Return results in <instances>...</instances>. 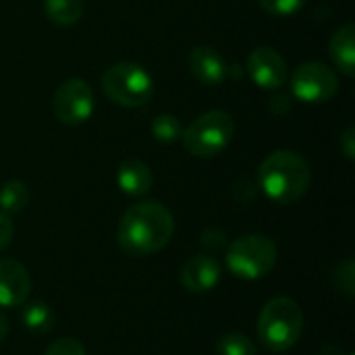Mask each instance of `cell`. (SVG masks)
Instances as JSON below:
<instances>
[{
	"instance_id": "cell-10",
	"label": "cell",
	"mask_w": 355,
	"mask_h": 355,
	"mask_svg": "<svg viewBox=\"0 0 355 355\" xmlns=\"http://www.w3.org/2000/svg\"><path fill=\"white\" fill-rule=\"evenodd\" d=\"M31 293L29 270L12 258L0 260V308H19Z\"/></svg>"
},
{
	"instance_id": "cell-12",
	"label": "cell",
	"mask_w": 355,
	"mask_h": 355,
	"mask_svg": "<svg viewBox=\"0 0 355 355\" xmlns=\"http://www.w3.org/2000/svg\"><path fill=\"white\" fill-rule=\"evenodd\" d=\"M187 69L204 85H220L229 77L225 56L212 46H196L187 56Z\"/></svg>"
},
{
	"instance_id": "cell-20",
	"label": "cell",
	"mask_w": 355,
	"mask_h": 355,
	"mask_svg": "<svg viewBox=\"0 0 355 355\" xmlns=\"http://www.w3.org/2000/svg\"><path fill=\"white\" fill-rule=\"evenodd\" d=\"M258 2L272 17H293L306 4V0H258Z\"/></svg>"
},
{
	"instance_id": "cell-14",
	"label": "cell",
	"mask_w": 355,
	"mask_h": 355,
	"mask_svg": "<svg viewBox=\"0 0 355 355\" xmlns=\"http://www.w3.org/2000/svg\"><path fill=\"white\" fill-rule=\"evenodd\" d=\"M329 54L333 64L347 77L355 75V25L347 23L339 27L331 42H329Z\"/></svg>"
},
{
	"instance_id": "cell-5",
	"label": "cell",
	"mask_w": 355,
	"mask_h": 355,
	"mask_svg": "<svg viewBox=\"0 0 355 355\" xmlns=\"http://www.w3.org/2000/svg\"><path fill=\"white\" fill-rule=\"evenodd\" d=\"M235 135V121L225 110H210L200 114L187 129H183V148L198 158H212L227 150Z\"/></svg>"
},
{
	"instance_id": "cell-18",
	"label": "cell",
	"mask_w": 355,
	"mask_h": 355,
	"mask_svg": "<svg viewBox=\"0 0 355 355\" xmlns=\"http://www.w3.org/2000/svg\"><path fill=\"white\" fill-rule=\"evenodd\" d=\"M216 354L218 355H258L256 343L241 333H229L223 335L216 343Z\"/></svg>"
},
{
	"instance_id": "cell-15",
	"label": "cell",
	"mask_w": 355,
	"mask_h": 355,
	"mask_svg": "<svg viewBox=\"0 0 355 355\" xmlns=\"http://www.w3.org/2000/svg\"><path fill=\"white\" fill-rule=\"evenodd\" d=\"M21 322L33 335H46L54 327V310L46 302L27 304L21 312Z\"/></svg>"
},
{
	"instance_id": "cell-3",
	"label": "cell",
	"mask_w": 355,
	"mask_h": 355,
	"mask_svg": "<svg viewBox=\"0 0 355 355\" xmlns=\"http://www.w3.org/2000/svg\"><path fill=\"white\" fill-rule=\"evenodd\" d=\"M304 333V312L289 297L270 300L258 318V341L268 352L291 349Z\"/></svg>"
},
{
	"instance_id": "cell-17",
	"label": "cell",
	"mask_w": 355,
	"mask_h": 355,
	"mask_svg": "<svg viewBox=\"0 0 355 355\" xmlns=\"http://www.w3.org/2000/svg\"><path fill=\"white\" fill-rule=\"evenodd\" d=\"M29 204V187L25 181L10 179L0 187V210L4 214H15L25 210Z\"/></svg>"
},
{
	"instance_id": "cell-24",
	"label": "cell",
	"mask_w": 355,
	"mask_h": 355,
	"mask_svg": "<svg viewBox=\"0 0 355 355\" xmlns=\"http://www.w3.org/2000/svg\"><path fill=\"white\" fill-rule=\"evenodd\" d=\"M12 235H15V225H12V220H10L8 214H4V212L0 210V252H4V250L10 245Z\"/></svg>"
},
{
	"instance_id": "cell-7",
	"label": "cell",
	"mask_w": 355,
	"mask_h": 355,
	"mask_svg": "<svg viewBox=\"0 0 355 355\" xmlns=\"http://www.w3.org/2000/svg\"><path fill=\"white\" fill-rule=\"evenodd\" d=\"M339 92V79L324 62H302L291 73V94L306 104H322L335 98Z\"/></svg>"
},
{
	"instance_id": "cell-25",
	"label": "cell",
	"mask_w": 355,
	"mask_h": 355,
	"mask_svg": "<svg viewBox=\"0 0 355 355\" xmlns=\"http://www.w3.org/2000/svg\"><path fill=\"white\" fill-rule=\"evenodd\" d=\"M339 148L343 152V156L347 160H354L355 158V129L354 127H347L341 135H339Z\"/></svg>"
},
{
	"instance_id": "cell-9",
	"label": "cell",
	"mask_w": 355,
	"mask_h": 355,
	"mask_svg": "<svg viewBox=\"0 0 355 355\" xmlns=\"http://www.w3.org/2000/svg\"><path fill=\"white\" fill-rule=\"evenodd\" d=\"M248 75L262 89H279L289 79V67L285 58L268 46H258L248 56Z\"/></svg>"
},
{
	"instance_id": "cell-23",
	"label": "cell",
	"mask_w": 355,
	"mask_h": 355,
	"mask_svg": "<svg viewBox=\"0 0 355 355\" xmlns=\"http://www.w3.org/2000/svg\"><path fill=\"white\" fill-rule=\"evenodd\" d=\"M202 245L210 252H220L223 248H227V235L220 229H206L202 233Z\"/></svg>"
},
{
	"instance_id": "cell-11",
	"label": "cell",
	"mask_w": 355,
	"mask_h": 355,
	"mask_svg": "<svg viewBox=\"0 0 355 355\" xmlns=\"http://www.w3.org/2000/svg\"><path fill=\"white\" fill-rule=\"evenodd\" d=\"M223 277V268L220 262L212 256L206 254H198L193 258H189L183 268H181V285L183 289H187L189 293H208L212 291Z\"/></svg>"
},
{
	"instance_id": "cell-22",
	"label": "cell",
	"mask_w": 355,
	"mask_h": 355,
	"mask_svg": "<svg viewBox=\"0 0 355 355\" xmlns=\"http://www.w3.org/2000/svg\"><path fill=\"white\" fill-rule=\"evenodd\" d=\"M44 355H87L83 343L79 339H73V337H62L58 341H54Z\"/></svg>"
},
{
	"instance_id": "cell-21",
	"label": "cell",
	"mask_w": 355,
	"mask_h": 355,
	"mask_svg": "<svg viewBox=\"0 0 355 355\" xmlns=\"http://www.w3.org/2000/svg\"><path fill=\"white\" fill-rule=\"evenodd\" d=\"M335 285L347 297H354L355 289V264L354 260H345L335 268Z\"/></svg>"
},
{
	"instance_id": "cell-6",
	"label": "cell",
	"mask_w": 355,
	"mask_h": 355,
	"mask_svg": "<svg viewBox=\"0 0 355 355\" xmlns=\"http://www.w3.org/2000/svg\"><path fill=\"white\" fill-rule=\"evenodd\" d=\"M102 89L114 104L137 108L152 98L154 81L137 62H114L102 73Z\"/></svg>"
},
{
	"instance_id": "cell-26",
	"label": "cell",
	"mask_w": 355,
	"mask_h": 355,
	"mask_svg": "<svg viewBox=\"0 0 355 355\" xmlns=\"http://www.w3.org/2000/svg\"><path fill=\"white\" fill-rule=\"evenodd\" d=\"M6 335H8V320H6V316L0 312V343L6 339Z\"/></svg>"
},
{
	"instance_id": "cell-19",
	"label": "cell",
	"mask_w": 355,
	"mask_h": 355,
	"mask_svg": "<svg viewBox=\"0 0 355 355\" xmlns=\"http://www.w3.org/2000/svg\"><path fill=\"white\" fill-rule=\"evenodd\" d=\"M152 135L162 144H173V141L181 139L183 125L173 114H160L152 121Z\"/></svg>"
},
{
	"instance_id": "cell-16",
	"label": "cell",
	"mask_w": 355,
	"mask_h": 355,
	"mask_svg": "<svg viewBox=\"0 0 355 355\" xmlns=\"http://www.w3.org/2000/svg\"><path fill=\"white\" fill-rule=\"evenodd\" d=\"M85 2L83 0H44L46 17L62 27L75 25L83 15Z\"/></svg>"
},
{
	"instance_id": "cell-13",
	"label": "cell",
	"mask_w": 355,
	"mask_h": 355,
	"mask_svg": "<svg viewBox=\"0 0 355 355\" xmlns=\"http://www.w3.org/2000/svg\"><path fill=\"white\" fill-rule=\"evenodd\" d=\"M116 185L123 193L131 198H144L150 193L154 185V175L152 168L137 158L123 160L116 168Z\"/></svg>"
},
{
	"instance_id": "cell-2",
	"label": "cell",
	"mask_w": 355,
	"mask_h": 355,
	"mask_svg": "<svg viewBox=\"0 0 355 355\" xmlns=\"http://www.w3.org/2000/svg\"><path fill=\"white\" fill-rule=\"evenodd\" d=\"M258 183L266 198L277 204H293L306 196L312 183V171L304 156L291 150H277L264 158L258 171Z\"/></svg>"
},
{
	"instance_id": "cell-4",
	"label": "cell",
	"mask_w": 355,
	"mask_h": 355,
	"mask_svg": "<svg viewBox=\"0 0 355 355\" xmlns=\"http://www.w3.org/2000/svg\"><path fill=\"white\" fill-rule=\"evenodd\" d=\"M279 258L277 243L266 235H243L227 245L225 262L231 275L243 281H258L272 272Z\"/></svg>"
},
{
	"instance_id": "cell-1",
	"label": "cell",
	"mask_w": 355,
	"mask_h": 355,
	"mask_svg": "<svg viewBox=\"0 0 355 355\" xmlns=\"http://www.w3.org/2000/svg\"><path fill=\"white\" fill-rule=\"evenodd\" d=\"M175 235V218L160 202L133 204L119 223L116 241L133 258L152 256L168 245Z\"/></svg>"
},
{
	"instance_id": "cell-8",
	"label": "cell",
	"mask_w": 355,
	"mask_h": 355,
	"mask_svg": "<svg viewBox=\"0 0 355 355\" xmlns=\"http://www.w3.org/2000/svg\"><path fill=\"white\" fill-rule=\"evenodd\" d=\"M94 106H96L94 89L89 87L87 81L79 77H71L62 81L54 92L52 108H54V116L62 125L75 127L85 123L94 114Z\"/></svg>"
}]
</instances>
